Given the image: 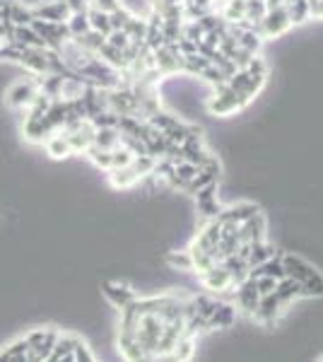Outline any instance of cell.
<instances>
[{
  "label": "cell",
  "instance_id": "1",
  "mask_svg": "<svg viewBox=\"0 0 323 362\" xmlns=\"http://www.w3.org/2000/svg\"><path fill=\"white\" fill-rule=\"evenodd\" d=\"M283 266L285 276L302 285L304 297H323V276L319 268H314L297 254H283Z\"/></svg>",
  "mask_w": 323,
  "mask_h": 362
},
{
  "label": "cell",
  "instance_id": "2",
  "mask_svg": "<svg viewBox=\"0 0 323 362\" xmlns=\"http://www.w3.org/2000/svg\"><path fill=\"white\" fill-rule=\"evenodd\" d=\"M246 104H249V102H246L239 92H234L227 83H222V85L215 87V95L208 102V109L213 114H217V116H229L234 112H242Z\"/></svg>",
  "mask_w": 323,
  "mask_h": 362
},
{
  "label": "cell",
  "instance_id": "3",
  "mask_svg": "<svg viewBox=\"0 0 323 362\" xmlns=\"http://www.w3.org/2000/svg\"><path fill=\"white\" fill-rule=\"evenodd\" d=\"M37 95H39L37 78H22L10 85V90L5 92V102H8V107L17 109V112H27L34 99H37Z\"/></svg>",
  "mask_w": 323,
  "mask_h": 362
},
{
  "label": "cell",
  "instance_id": "4",
  "mask_svg": "<svg viewBox=\"0 0 323 362\" xmlns=\"http://www.w3.org/2000/svg\"><path fill=\"white\" fill-rule=\"evenodd\" d=\"M290 27H292L290 15H287L285 5H280V8H275V10H268L256 32L261 34V39H275V37H283Z\"/></svg>",
  "mask_w": 323,
  "mask_h": 362
},
{
  "label": "cell",
  "instance_id": "5",
  "mask_svg": "<svg viewBox=\"0 0 323 362\" xmlns=\"http://www.w3.org/2000/svg\"><path fill=\"white\" fill-rule=\"evenodd\" d=\"M287 312V309L280 305V300L275 297V293H270L266 297H261V302H258L256 312L251 314V319L256 321V324L266 326V329H270V326L278 324V319L283 317V314Z\"/></svg>",
  "mask_w": 323,
  "mask_h": 362
},
{
  "label": "cell",
  "instance_id": "6",
  "mask_svg": "<svg viewBox=\"0 0 323 362\" xmlns=\"http://www.w3.org/2000/svg\"><path fill=\"white\" fill-rule=\"evenodd\" d=\"M25 338L29 343V350H32L39 360H49L51 353H54L58 331L56 329H34V331H29Z\"/></svg>",
  "mask_w": 323,
  "mask_h": 362
},
{
  "label": "cell",
  "instance_id": "7",
  "mask_svg": "<svg viewBox=\"0 0 323 362\" xmlns=\"http://www.w3.org/2000/svg\"><path fill=\"white\" fill-rule=\"evenodd\" d=\"M201 278V283H203V288L205 290H210V293H234V280L232 276H229V271L225 266H213L208 273H203V276H198Z\"/></svg>",
  "mask_w": 323,
  "mask_h": 362
},
{
  "label": "cell",
  "instance_id": "8",
  "mask_svg": "<svg viewBox=\"0 0 323 362\" xmlns=\"http://www.w3.org/2000/svg\"><path fill=\"white\" fill-rule=\"evenodd\" d=\"M266 235H268V223L263 213H256L254 218H249L246 223L239 225V244L266 242Z\"/></svg>",
  "mask_w": 323,
  "mask_h": 362
},
{
  "label": "cell",
  "instance_id": "9",
  "mask_svg": "<svg viewBox=\"0 0 323 362\" xmlns=\"http://www.w3.org/2000/svg\"><path fill=\"white\" fill-rule=\"evenodd\" d=\"M256 213H261V208H258L256 203H251V201H239V203H232V206L222 208V210H220V215H217V220H220V223L242 225V223H246L249 218H254Z\"/></svg>",
  "mask_w": 323,
  "mask_h": 362
},
{
  "label": "cell",
  "instance_id": "10",
  "mask_svg": "<svg viewBox=\"0 0 323 362\" xmlns=\"http://www.w3.org/2000/svg\"><path fill=\"white\" fill-rule=\"evenodd\" d=\"M234 295H237V307L239 312H244V314H254L256 312V307H258V302H261V295H258V290H256V280L254 278H246L242 285H237L234 288Z\"/></svg>",
  "mask_w": 323,
  "mask_h": 362
},
{
  "label": "cell",
  "instance_id": "11",
  "mask_svg": "<svg viewBox=\"0 0 323 362\" xmlns=\"http://www.w3.org/2000/svg\"><path fill=\"white\" fill-rule=\"evenodd\" d=\"M102 293L109 300V305H114L116 309H123L126 305H131L135 297H138V293H135L131 285L119 283V280H109V283H104Z\"/></svg>",
  "mask_w": 323,
  "mask_h": 362
},
{
  "label": "cell",
  "instance_id": "12",
  "mask_svg": "<svg viewBox=\"0 0 323 362\" xmlns=\"http://www.w3.org/2000/svg\"><path fill=\"white\" fill-rule=\"evenodd\" d=\"M32 13L39 20H49V22H68V17L73 15L66 0H46V3L32 8Z\"/></svg>",
  "mask_w": 323,
  "mask_h": 362
},
{
  "label": "cell",
  "instance_id": "13",
  "mask_svg": "<svg viewBox=\"0 0 323 362\" xmlns=\"http://www.w3.org/2000/svg\"><path fill=\"white\" fill-rule=\"evenodd\" d=\"M191 247L201 249V251H208V254L220 247V223H217V218L208 220V223L203 225V230L196 235Z\"/></svg>",
  "mask_w": 323,
  "mask_h": 362
},
{
  "label": "cell",
  "instance_id": "14",
  "mask_svg": "<svg viewBox=\"0 0 323 362\" xmlns=\"http://www.w3.org/2000/svg\"><path fill=\"white\" fill-rule=\"evenodd\" d=\"M193 196H196L198 210H201V213L208 220H213V218H217V215H220L222 206H220V201H217V184L205 186V189H201L198 194H193Z\"/></svg>",
  "mask_w": 323,
  "mask_h": 362
},
{
  "label": "cell",
  "instance_id": "15",
  "mask_svg": "<svg viewBox=\"0 0 323 362\" xmlns=\"http://www.w3.org/2000/svg\"><path fill=\"white\" fill-rule=\"evenodd\" d=\"M275 297L280 300V305H283L285 309H290L292 305H295L297 300H302V285L297 283V280L292 278H283L278 285H275Z\"/></svg>",
  "mask_w": 323,
  "mask_h": 362
},
{
  "label": "cell",
  "instance_id": "16",
  "mask_svg": "<svg viewBox=\"0 0 323 362\" xmlns=\"http://www.w3.org/2000/svg\"><path fill=\"white\" fill-rule=\"evenodd\" d=\"M249 278H275L280 283L285 276V266H283V254H275L273 259H268L266 264L256 266L249 271Z\"/></svg>",
  "mask_w": 323,
  "mask_h": 362
},
{
  "label": "cell",
  "instance_id": "17",
  "mask_svg": "<svg viewBox=\"0 0 323 362\" xmlns=\"http://www.w3.org/2000/svg\"><path fill=\"white\" fill-rule=\"evenodd\" d=\"M10 42H13L15 46H20V49H46L44 39L34 32L32 25H17Z\"/></svg>",
  "mask_w": 323,
  "mask_h": 362
},
{
  "label": "cell",
  "instance_id": "18",
  "mask_svg": "<svg viewBox=\"0 0 323 362\" xmlns=\"http://www.w3.org/2000/svg\"><path fill=\"white\" fill-rule=\"evenodd\" d=\"M109 181H111V186L114 189H133L135 184H138L140 179V174L135 172V167H133V162L128 167H119V169H109Z\"/></svg>",
  "mask_w": 323,
  "mask_h": 362
},
{
  "label": "cell",
  "instance_id": "19",
  "mask_svg": "<svg viewBox=\"0 0 323 362\" xmlns=\"http://www.w3.org/2000/svg\"><path fill=\"white\" fill-rule=\"evenodd\" d=\"M237 321V307L234 305H227V302H217V309L215 314L208 319V326L210 331L215 329H229V326Z\"/></svg>",
  "mask_w": 323,
  "mask_h": 362
},
{
  "label": "cell",
  "instance_id": "20",
  "mask_svg": "<svg viewBox=\"0 0 323 362\" xmlns=\"http://www.w3.org/2000/svg\"><path fill=\"white\" fill-rule=\"evenodd\" d=\"M44 150L54 157V160H66V157L73 155L68 138L63 136V133H51V136L44 140Z\"/></svg>",
  "mask_w": 323,
  "mask_h": 362
},
{
  "label": "cell",
  "instance_id": "21",
  "mask_svg": "<svg viewBox=\"0 0 323 362\" xmlns=\"http://www.w3.org/2000/svg\"><path fill=\"white\" fill-rule=\"evenodd\" d=\"M278 254L275 251L273 244L268 242H258V244H251V249H249V256H246V261H249V268H256V266H261V264H266L268 259H273V256Z\"/></svg>",
  "mask_w": 323,
  "mask_h": 362
},
{
  "label": "cell",
  "instance_id": "22",
  "mask_svg": "<svg viewBox=\"0 0 323 362\" xmlns=\"http://www.w3.org/2000/svg\"><path fill=\"white\" fill-rule=\"evenodd\" d=\"M87 20H90V29H95L102 37H109L114 29H111V20H109V13L104 10H97V8H87Z\"/></svg>",
  "mask_w": 323,
  "mask_h": 362
},
{
  "label": "cell",
  "instance_id": "23",
  "mask_svg": "<svg viewBox=\"0 0 323 362\" xmlns=\"http://www.w3.org/2000/svg\"><path fill=\"white\" fill-rule=\"evenodd\" d=\"M119 143H121L119 128H97L95 140H92V145H95V148H102V150H114Z\"/></svg>",
  "mask_w": 323,
  "mask_h": 362
},
{
  "label": "cell",
  "instance_id": "24",
  "mask_svg": "<svg viewBox=\"0 0 323 362\" xmlns=\"http://www.w3.org/2000/svg\"><path fill=\"white\" fill-rule=\"evenodd\" d=\"M191 307H193V312H196L198 317H203L205 321H208L215 314L217 300H215V297H210V295H191Z\"/></svg>",
  "mask_w": 323,
  "mask_h": 362
},
{
  "label": "cell",
  "instance_id": "25",
  "mask_svg": "<svg viewBox=\"0 0 323 362\" xmlns=\"http://www.w3.org/2000/svg\"><path fill=\"white\" fill-rule=\"evenodd\" d=\"M287 15H290L292 25H302V22L311 20V5L309 0H292L290 5H285Z\"/></svg>",
  "mask_w": 323,
  "mask_h": 362
},
{
  "label": "cell",
  "instance_id": "26",
  "mask_svg": "<svg viewBox=\"0 0 323 362\" xmlns=\"http://www.w3.org/2000/svg\"><path fill=\"white\" fill-rule=\"evenodd\" d=\"M68 29H70V37H80V34L90 32V20H87V10L82 13H73L68 17Z\"/></svg>",
  "mask_w": 323,
  "mask_h": 362
},
{
  "label": "cell",
  "instance_id": "27",
  "mask_svg": "<svg viewBox=\"0 0 323 362\" xmlns=\"http://www.w3.org/2000/svg\"><path fill=\"white\" fill-rule=\"evenodd\" d=\"M167 264L172 266V268H176V271H193V261H191L189 249L169 251V254H167Z\"/></svg>",
  "mask_w": 323,
  "mask_h": 362
},
{
  "label": "cell",
  "instance_id": "28",
  "mask_svg": "<svg viewBox=\"0 0 323 362\" xmlns=\"http://www.w3.org/2000/svg\"><path fill=\"white\" fill-rule=\"evenodd\" d=\"M85 155L90 157V160L95 162L99 169H104V172H109V169H111V150H102V148H95V145H90Z\"/></svg>",
  "mask_w": 323,
  "mask_h": 362
},
{
  "label": "cell",
  "instance_id": "29",
  "mask_svg": "<svg viewBox=\"0 0 323 362\" xmlns=\"http://www.w3.org/2000/svg\"><path fill=\"white\" fill-rule=\"evenodd\" d=\"M179 362H191L193 355H196V338H181L179 346L174 348Z\"/></svg>",
  "mask_w": 323,
  "mask_h": 362
},
{
  "label": "cell",
  "instance_id": "30",
  "mask_svg": "<svg viewBox=\"0 0 323 362\" xmlns=\"http://www.w3.org/2000/svg\"><path fill=\"white\" fill-rule=\"evenodd\" d=\"M133 17V13H128L126 8H116L114 13H109V20H111V29H123L128 25V20H131Z\"/></svg>",
  "mask_w": 323,
  "mask_h": 362
},
{
  "label": "cell",
  "instance_id": "31",
  "mask_svg": "<svg viewBox=\"0 0 323 362\" xmlns=\"http://www.w3.org/2000/svg\"><path fill=\"white\" fill-rule=\"evenodd\" d=\"M201 78H203V80H208V83H210V85H215V87H217V85H222V83H227V75L222 73V70L217 68V66H213V63H210V66L203 70Z\"/></svg>",
  "mask_w": 323,
  "mask_h": 362
},
{
  "label": "cell",
  "instance_id": "32",
  "mask_svg": "<svg viewBox=\"0 0 323 362\" xmlns=\"http://www.w3.org/2000/svg\"><path fill=\"white\" fill-rule=\"evenodd\" d=\"M107 42L111 46H116L119 51H126L128 44H131V37H128V34L123 32V29H114V32H111L109 37H107Z\"/></svg>",
  "mask_w": 323,
  "mask_h": 362
},
{
  "label": "cell",
  "instance_id": "33",
  "mask_svg": "<svg viewBox=\"0 0 323 362\" xmlns=\"http://www.w3.org/2000/svg\"><path fill=\"white\" fill-rule=\"evenodd\" d=\"M256 280V290L261 297H266L270 293H275V285H278V280L275 278H254Z\"/></svg>",
  "mask_w": 323,
  "mask_h": 362
},
{
  "label": "cell",
  "instance_id": "34",
  "mask_svg": "<svg viewBox=\"0 0 323 362\" xmlns=\"http://www.w3.org/2000/svg\"><path fill=\"white\" fill-rule=\"evenodd\" d=\"M75 362H97L85 341H80L78 346H75Z\"/></svg>",
  "mask_w": 323,
  "mask_h": 362
},
{
  "label": "cell",
  "instance_id": "35",
  "mask_svg": "<svg viewBox=\"0 0 323 362\" xmlns=\"http://www.w3.org/2000/svg\"><path fill=\"white\" fill-rule=\"evenodd\" d=\"M92 8H97V10H104V13H114L116 8H121V0H92Z\"/></svg>",
  "mask_w": 323,
  "mask_h": 362
},
{
  "label": "cell",
  "instance_id": "36",
  "mask_svg": "<svg viewBox=\"0 0 323 362\" xmlns=\"http://www.w3.org/2000/svg\"><path fill=\"white\" fill-rule=\"evenodd\" d=\"M150 362H179L176 353H157V355H150Z\"/></svg>",
  "mask_w": 323,
  "mask_h": 362
},
{
  "label": "cell",
  "instance_id": "37",
  "mask_svg": "<svg viewBox=\"0 0 323 362\" xmlns=\"http://www.w3.org/2000/svg\"><path fill=\"white\" fill-rule=\"evenodd\" d=\"M66 3H68L70 13H82V10L90 8V3H87V0H66Z\"/></svg>",
  "mask_w": 323,
  "mask_h": 362
},
{
  "label": "cell",
  "instance_id": "38",
  "mask_svg": "<svg viewBox=\"0 0 323 362\" xmlns=\"http://www.w3.org/2000/svg\"><path fill=\"white\" fill-rule=\"evenodd\" d=\"M309 5H311V17L323 20V0H309Z\"/></svg>",
  "mask_w": 323,
  "mask_h": 362
},
{
  "label": "cell",
  "instance_id": "39",
  "mask_svg": "<svg viewBox=\"0 0 323 362\" xmlns=\"http://www.w3.org/2000/svg\"><path fill=\"white\" fill-rule=\"evenodd\" d=\"M292 3V0H283V5H290Z\"/></svg>",
  "mask_w": 323,
  "mask_h": 362
},
{
  "label": "cell",
  "instance_id": "40",
  "mask_svg": "<svg viewBox=\"0 0 323 362\" xmlns=\"http://www.w3.org/2000/svg\"><path fill=\"white\" fill-rule=\"evenodd\" d=\"M87 3H92V0H87Z\"/></svg>",
  "mask_w": 323,
  "mask_h": 362
},
{
  "label": "cell",
  "instance_id": "41",
  "mask_svg": "<svg viewBox=\"0 0 323 362\" xmlns=\"http://www.w3.org/2000/svg\"><path fill=\"white\" fill-rule=\"evenodd\" d=\"M319 362H323V358H321V360H319Z\"/></svg>",
  "mask_w": 323,
  "mask_h": 362
}]
</instances>
